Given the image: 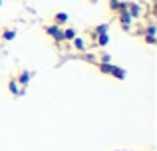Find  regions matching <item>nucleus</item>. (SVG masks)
Masks as SVG:
<instances>
[{"label": "nucleus", "instance_id": "obj_15", "mask_svg": "<svg viewBox=\"0 0 157 151\" xmlns=\"http://www.w3.org/2000/svg\"><path fill=\"white\" fill-rule=\"evenodd\" d=\"M145 42H147V44H151V46H155V44H157V38H155V36L145 34Z\"/></svg>", "mask_w": 157, "mask_h": 151}, {"label": "nucleus", "instance_id": "obj_8", "mask_svg": "<svg viewBox=\"0 0 157 151\" xmlns=\"http://www.w3.org/2000/svg\"><path fill=\"white\" fill-rule=\"evenodd\" d=\"M62 36H64V42H72L78 36V32L74 30V28H62Z\"/></svg>", "mask_w": 157, "mask_h": 151}, {"label": "nucleus", "instance_id": "obj_13", "mask_svg": "<svg viewBox=\"0 0 157 151\" xmlns=\"http://www.w3.org/2000/svg\"><path fill=\"white\" fill-rule=\"evenodd\" d=\"M82 58H84L86 62H90V64H98V58L94 54H86V52H84V56H82Z\"/></svg>", "mask_w": 157, "mask_h": 151}, {"label": "nucleus", "instance_id": "obj_6", "mask_svg": "<svg viewBox=\"0 0 157 151\" xmlns=\"http://www.w3.org/2000/svg\"><path fill=\"white\" fill-rule=\"evenodd\" d=\"M68 20H70V16L66 14V12H58L56 16H54V24H56V26H66V24H68Z\"/></svg>", "mask_w": 157, "mask_h": 151}, {"label": "nucleus", "instance_id": "obj_3", "mask_svg": "<svg viewBox=\"0 0 157 151\" xmlns=\"http://www.w3.org/2000/svg\"><path fill=\"white\" fill-rule=\"evenodd\" d=\"M32 76H34V74H32L30 70H22V72H20V76H18V77H14V80L18 81V85L26 88V85L30 84V77H32Z\"/></svg>", "mask_w": 157, "mask_h": 151}, {"label": "nucleus", "instance_id": "obj_10", "mask_svg": "<svg viewBox=\"0 0 157 151\" xmlns=\"http://www.w3.org/2000/svg\"><path fill=\"white\" fill-rule=\"evenodd\" d=\"M72 44H74V48H76L78 52H86V42H84V38L76 36V38L72 40Z\"/></svg>", "mask_w": 157, "mask_h": 151}, {"label": "nucleus", "instance_id": "obj_12", "mask_svg": "<svg viewBox=\"0 0 157 151\" xmlns=\"http://www.w3.org/2000/svg\"><path fill=\"white\" fill-rule=\"evenodd\" d=\"M107 6H109V10L119 12V10H121V0H109V2H107Z\"/></svg>", "mask_w": 157, "mask_h": 151}, {"label": "nucleus", "instance_id": "obj_5", "mask_svg": "<svg viewBox=\"0 0 157 151\" xmlns=\"http://www.w3.org/2000/svg\"><path fill=\"white\" fill-rule=\"evenodd\" d=\"M127 12H129V16H131V18L135 20V18H139V16H141L143 8L139 6L137 2H129V4H127Z\"/></svg>", "mask_w": 157, "mask_h": 151}, {"label": "nucleus", "instance_id": "obj_1", "mask_svg": "<svg viewBox=\"0 0 157 151\" xmlns=\"http://www.w3.org/2000/svg\"><path fill=\"white\" fill-rule=\"evenodd\" d=\"M44 32H46L48 36H52V38H54V42H56V44L64 42V36H62V28H60V26H56V24H50V26H44Z\"/></svg>", "mask_w": 157, "mask_h": 151}, {"label": "nucleus", "instance_id": "obj_14", "mask_svg": "<svg viewBox=\"0 0 157 151\" xmlns=\"http://www.w3.org/2000/svg\"><path fill=\"white\" fill-rule=\"evenodd\" d=\"M100 62H101V64H111V56H109V54H105V52H101Z\"/></svg>", "mask_w": 157, "mask_h": 151}, {"label": "nucleus", "instance_id": "obj_2", "mask_svg": "<svg viewBox=\"0 0 157 151\" xmlns=\"http://www.w3.org/2000/svg\"><path fill=\"white\" fill-rule=\"evenodd\" d=\"M117 20H119V24H121V28L125 32H129L131 30V22H133V18L129 16V12H117Z\"/></svg>", "mask_w": 157, "mask_h": 151}, {"label": "nucleus", "instance_id": "obj_9", "mask_svg": "<svg viewBox=\"0 0 157 151\" xmlns=\"http://www.w3.org/2000/svg\"><path fill=\"white\" fill-rule=\"evenodd\" d=\"M14 38H16V30H14V28H6V30H2V40H4V42H12Z\"/></svg>", "mask_w": 157, "mask_h": 151}, {"label": "nucleus", "instance_id": "obj_16", "mask_svg": "<svg viewBox=\"0 0 157 151\" xmlns=\"http://www.w3.org/2000/svg\"><path fill=\"white\" fill-rule=\"evenodd\" d=\"M90 2H92V4H96V2H98V0H90Z\"/></svg>", "mask_w": 157, "mask_h": 151}, {"label": "nucleus", "instance_id": "obj_17", "mask_svg": "<svg viewBox=\"0 0 157 151\" xmlns=\"http://www.w3.org/2000/svg\"><path fill=\"white\" fill-rule=\"evenodd\" d=\"M0 6H2V0H0Z\"/></svg>", "mask_w": 157, "mask_h": 151}, {"label": "nucleus", "instance_id": "obj_4", "mask_svg": "<svg viewBox=\"0 0 157 151\" xmlns=\"http://www.w3.org/2000/svg\"><path fill=\"white\" fill-rule=\"evenodd\" d=\"M8 92H10L14 97H18V96H24V88H22V89L18 88V81H16L14 77H10V81H8Z\"/></svg>", "mask_w": 157, "mask_h": 151}, {"label": "nucleus", "instance_id": "obj_7", "mask_svg": "<svg viewBox=\"0 0 157 151\" xmlns=\"http://www.w3.org/2000/svg\"><path fill=\"white\" fill-rule=\"evenodd\" d=\"M109 44V34L107 32H104V34H98L96 36V42H94V46H100V48H104Z\"/></svg>", "mask_w": 157, "mask_h": 151}, {"label": "nucleus", "instance_id": "obj_11", "mask_svg": "<svg viewBox=\"0 0 157 151\" xmlns=\"http://www.w3.org/2000/svg\"><path fill=\"white\" fill-rule=\"evenodd\" d=\"M111 76H113L115 80H125V70H123V68H119V66H113Z\"/></svg>", "mask_w": 157, "mask_h": 151}]
</instances>
